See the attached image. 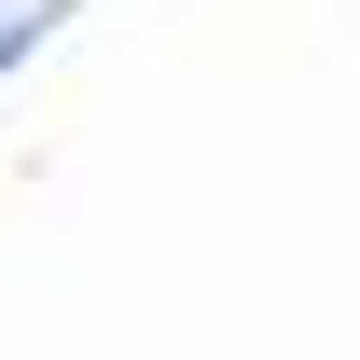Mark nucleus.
Wrapping results in <instances>:
<instances>
[{
	"mask_svg": "<svg viewBox=\"0 0 360 360\" xmlns=\"http://www.w3.org/2000/svg\"><path fill=\"white\" fill-rule=\"evenodd\" d=\"M42 28H56V14H42V0H28V14H0V70H14V56H28V42H42Z\"/></svg>",
	"mask_w": 360,
	"mask_h": 360,
	"instance_id": "f257e3e1",
	"label": "nucleus"
}]
</instances>
